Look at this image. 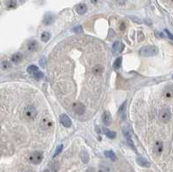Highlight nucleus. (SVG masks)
I'll return each instance as SVG.
<instances>
[{
	"mask_svg": "<svg viewBox=\"0 0 173 172\" xmlns=\"http://www.w3.org/2000/svg\"><path fill=\"white\" fill-rule=\"evenodd\" d=\"M124 48V45L120 41H116L113 45V49L114 52H120Z\"/></svg>",
	"mask_w": 173,
	"mask_h": 172,
	"instance_id": "ddd939ff",
	"label": "nucleus"
},
{
	"mask_svg": "<svg viewBox=\"0 0 173 172\" xmlns=\"http://www.w3.org/2000/svg\"><path fill=\"white\" fill-rule=\"evenodd\" d=\"M131 19H132L133 22H135V23H142V21L140 20L139 18H138V17H131Z\"/></svg>",
	"mask_w": 173,
	"mask_h": 172,
	"instance_id": "72a5a7b5",
	"label": "nucleus"
},
{
	"mask_svg": "<svg viewBox=\"0 0 173 172\" xmlns=\"http://www.w3.org/2000/svg\"><path fill=\"white\" fill-rule=\"evenodd\" d=\"M45 63H46V60L45 58H41L39 61V64L41 65L43 68H45Z\"/></svg>",
	"mask_w": 173,
	"mask_h": 172,
	"instance_id": "f704fd0d",
	"label": "nucleus"
},
{
	"mask_svg": "<svg viewBox=\"0 0 173 172\" xmlns=\"http://www.w3.org/2000/svg\"><path fill=\"white\" fill-rule=\"evenodd\" d=\"M125 29H126V24H124V23H122L121 26H120V29H121V30H124Z\"/></svg>",
	"mask_w": 173,
	"mask_h": 172,
	"instance_id": "4c0bfd02",
	"label": "nucleus"
},
{
	"mask_svg": "<svg viewBox=\"0 0 173 172\" xmlns=\"http://www.w3.org/2000/svg\"><path fill=\"white\" fill-rule=\"evenodd\" d=\"M60 122L64 127H67V128L70 127L71 126V124H72V121H71V119H70L69 117H68V115H66V114H62V115H61L60 116Z\"/></svg>",
	"mask_w": 173,
	"mask_h": 172,
	"instance_id": "423d86ee",
	"label": "nucleus"
},
{
	"mask_svg": "<svg viewBox=\"0 0 173 172\" xmlns=\"http://www.w3.org/2000/svg\"><path fill=\"white\" fill-rule=\"evenodd\" d=\"M163 149H164V146H163V143L160 141H158L155 143L154 144V151L157 155H159V154L162 153L163 151Z\"/></svg>",
	"mask_w": 173,
	"mask_h": 172,
	"instance_id": "1a4fd4ad",
	"label": "nucleus"
},
{
	"mask_svg": "<svg viewBox=\"0 0 173 172\" xmlns=\"http://www.w3.org/2000/svg\"><path fill=\"white\" fill-rule=\"evenodd\" d=\"M38 71V67H36V65H30V66L28 67L27 69V72L30 74V75H34L36 72Z\"/></svg>",
	"mask_w": 173,
	"mask_h": 172,
	"instance_id": "4be33fe9",
	"label": "nucleus"
},
{
	"mask_svg": "<svg viewBox=\"0 0 173 172\" xmlns=\"http://www.w3.org/2000/svg\"><path fill=\"white\" fill-rule=\"evenodd\" d=\"M80 158L82 160V162L84 164H86V163L89 161V155L88 153L85 151H82L80 152Z\"/></svg>",
	"mask_w": 173,
	"mask_h": 172,
	"instance_id": "6ab92c4d",
	"label": "nucleus"
},
{
	"mask_svg": "<svg viewBox=\"0 0 173 172\" xmlns=\"http://www.w3.org/2000/svg\"><path fill=\"white\" fill-rule=\"evenodd\" d=\"M165 32L167 34V35H168V37H169L170 39H171V40H173V35L171 33V32H170L169 30H168V29H165Z\"/></svg>",
	"mask_w": 173,
	"mask_h": 172,
	"instance_id": "c9c22d12",
	"label": "nucleus"
},
{
	"mask_svg": "<svg viewBox=\"0 0 173 172\" xmlns=\"http://www.w3.org/2000/svg\"><path fill=\"white\" fill-rule=\"evenodd\" d=\"M164 95L166 98H171L173 96V89L171 87H166L164 91Z\"/></svg>",
	"mask_w": 173,
	"mask_h": 172,
	"instance_id": "aec40b11",
	"label": "nucleus"
},
{
	"mask_svg": "<svg viewBox=\"0 0 173 172\" xmlns=\"http://www.w3.org/2000/svg\"><path fill=\"white\" fill-rule=\"evenodd\" d=\"M102 120L106 125H110L112 123V116L109 112L105 111L102 114Z\"/></svg>",
	"mask_w": 173,
	"mask_h": 172,
	"instance_id": "0eeeda50",
	"label": "nucleus"
},
{
	"mask_svg": "<svg viewBox=\"0 0 173 172\" xmlns=\"http://www.w3.org/2000/svg\"><path fill=\"white\" fill-rule=\"evenodd\" d=\"M73 31H74V33H81L83 31V29H82V26L81 25H78V26H76V27H74V29H73Z\"/></svg>",
	"mask_w": 173,
	"mask_h": 172,
	"instance_id": "c756f323",
	"label": "nucleus"
},
{
	"mask_svg": "<svg viewBox=\"0 0 173 172\" xmlns=\"http://www.w3.org/2000/svg\"><path fill=\"white\" fill-rule=\"evenodd\" d=\"M34 77H35V79L36 80H42L43 78V72H40V71H37L34 74Z\"/></svg>",
	"mask_w": 173,
	"mask_h": 172,
	"instance_id": "c85d7f7f",
	"label": "nucleus"
},
{
	"mask_svg": "<svg viewBox=\"0 0 173 172\" xmlns=\"http://www.w3.org/2000/svg\"><path fill=\"white\" fill-rule=\"evenodd\" d=\"M172 78H173V76H172Z\"/></svg>",
	"mask_w": 173,
	"mask_h": 172,
	"instance_id": "c03bdc74",
	"label": "nucleus"
},
{
	"mask_svg": "<svg viewBox=\"0 0 173 172\" xmlns=\"http://www.w3.org/2000/svg\"><path fill=\"white\" fill-rule=\"evenodd\" d=\"M91 2L93 3V4H97V3L99 2V0H91Z\"/></svg>",
	"mask_w": 173,
	"mask_h": 172,
	"instance_id": "ea45409f",
	"label": "nucleus"
},
{
	"mask_svg": "<svg viewBox=\"0 0 173 172\" xmlns=\"http://www.w3.org/2000/svg\"><path fill=\"white\" fill-rule=\"evenodd\" d=\"M99 172H110V170L107 166L101 165L99 167Z\"/></svg>",
	"mask_w": 173,
	"mask_h": 172,
	"instance_id": "7c9ffc66",
	"label": "nucleus"
},
{
	"mask_svg": "<svg viewBox=\"0 0 173 172\" xmlns=\"http://www.w3.org/2000/svg\"><path fill=\"white\" fill-rule=\"evenodd\" d=\"M76 10H77L78 14L83 15L86 12V10H87V7H86V5L85 4H80L78 6H77Z\"/></svg>",
	"mask_w": 173,
	"mask_h": 172,
	"instance_id": "2eb2a0df",
	"label": "nucleus"
},
{
	"mask_svg": "<svg viewBox=\"0 0 173 172\" xmlns=\"http://www.w3.org/2000/svg\"><path fill=\"white\" fill-rule=\"evenodd\" d=\"M103 71H104V67L102 66V65L98 64L93 68V73L94 75H101V74L103 73Z\"/></svg>",
	"mask_w": 173,
	"mask_h": 172,
	"instance_id": "dca6fc26",
	"label": "nucleus"
},
{
	"mask_svg": "<svg viewBox=\"0 0 173 172\" xmlns=\"http://www.w3.org/2000/svg\"><path fill=\"white\" fill-rule=\"evenodd\" d=\"M122 131H123L124 136L126 138V139H127V140H131V138H132V136H131V133H130L129 129L126 128V127H124L123 130H122Z\"/></svg>",
	"mask_w": 173,
	"mask_h": 172,
	"instance_id": "393cba45",
	"label": "nucleus"
},
{
	"mask_svg": "<svg viewBox=\"0 0 173 172\" xmlns=\"http://www.w3.org/2000/svg\"><path fill=\"white\" fill-rule=\"evenodd\" d=\"M22 60H23V55L21 54V53H19V52L14 54L12 55V57H11V61H12V62H14V63H19Z\"/></svg>",
	"mask_w": 173,
	"mask_h": 172,
	"instance_id": "4468645a",
	"label": "nucleus"
},
{
	"mask_svg": "<svg viewBox=\"0 0 173 172\" xmlns=\"http://www.w3.org/2000/svg\"><path fill=\"white\" fill-rule=\"evenodd\" d=\"M86 172H94V170L93 169H88V170H86Z\"/></svg>",
	"mask_w": 173,
	"mask_h": 172,
	"instance_id": "a19ab883",
	"label": "nucleus"
},
{
	"mask_svg": "<svg viewBox=\"0 0 173 172\" xmlns=\"http://www.w3.org/2000/svg\"><path fill=\"white\" fill-rule=\"evenodd\" d=\"M54 19H55V17H54V16L51 13H47L45 15V17H44V18H43V23L46 25L51 24L54 22Z\"/></svg>",
	"mask_w": 173,
	"mask_h": 172,
	"instance_id": "9b49d317",
	"label": "nucleus"
},
{
	"mask_svg": "<svg viewBox=\"0 0 173 172\" xmlns=\"http://www.w3.org/2000/svg\"><path fill=\"white\" fill-rule=\"evenodd\" d=\"M116 2L119 4H120V5H124V4H126V3L127 2V0H116Z\"/></svg>",
	"mask_w": 173,
	"mask_h": 172,
	"instance_id": "e433bc0d",
	"label": "nucleus"
},
{
	"mask_svg": "<svg viewBox=\"0 0 173 172\" xmlns=\"http://www.w3.org/2000/svg\"><path fill=\"white\" fill-rule=\"evenodd\" d=\"M23 115H24V118L27 120H32L36 117L37 111L34 106H28L25 107L24 111H23Z\"/></svg>",
	"mask_w": 173,
	"mask_h": 172,
	"instance_id": "f03ea898",
	"label": "nucleus"
},
{
	"mask_svg": "<svg viewBox=\"0 0 173 172\" xmlns=\"http://www.w3.org/2000/svg\"><path fill=\"white\" fill-rule=\"evenodd\" d=\"M159 119L165 123L171 119V112L168 108H164L159 112Z\"/></svg>",
	"mask_w": 173,
	"mask_h": 172,
	"instance_id": "20e7f679",
	"label": "nucleus"
},
{
	"mask_svg": "<svg viewBox=\"0 0 173 172\" xmlns=\"http://www.w3.org/2000/svg\"><path fill=\"white\" fill-rule=\"evenodd\" d=\"M102 131H103L106 134V136H107V138H114L116 137V133L114 132V131H109V130L107 128H103Z\"/></svg>",
	"mask_w": 173,
	"mask_h": 172,
	"instance_id": "a211bd4d",
	"label": "nucleus"
},
{
	"mask_svg": "<svg viewBox=\"0 0 173 172\" xmlns=\"http://www.w3.org/2000/svg\"><path fill=\"white\" fill-rule=\"evenodd\" d=\"M51 170H53L54 172H57L59 170V164L57 162H54L51 164Z\"/></svg>",
	"mask_w": 173,
	"mask_h": 172,
	"instance_id": "cd10ccee",
	"label": "nucleus"
},
{
	"mask_svg": "<svg viewBox=\"0 0 173 172\" xmlns=\"http://www.w3.org/2000/svg\"><path fill=\"white\" fill-rule=\"evenodd\" d=\"M1 67H2L3 70H7V69H10L11 65H10V62H7V61H3V62H1Z\"/></svg>",
	"mask_w": 173,
	"mask_h": 172,
	"instance_id": "a878e982",
	"label": "nucleus"
},
{
	"mask_svg": "<svg viewBox=\"0 0 173 172\" xmlns=\"http://www.w3.org/2000/svg\"><path fill=\"white\" fill-rule=\"evenodd\" d=\"M43 172H50V170H44V171H43Z\"/></svg>",
	"mask_w": 173,
	"mask_h": 172,
	"instance_id": "37998d69",
	"label": "nucleus"
},
{
	"mask_svg": "<svg viewBox=\"0 0 173 172\" xmlns=\"http://www.w3.org/2000/svg\"><path fill=\"white\" fill-rule=\"evenodd\" d=\"M122 64V57H119L115 60V62H113V68L115 69H120V67H121Z\"/></svg>",
	"mask_w": 173,
	"mask_h": 172,
	"instance_id": "5701e85b",
	"label": "nucleus"
},
{
	"mask_svg": "<svg viewBox=\"0 0 173 172\" xmlns=\"http://www.w3.org/2000/svg\"><path fill=\"white\" fill-rule=\"evenodd\" d=\"M52 125H53V123L49 118H43V120L41 121V127L43 129H44V130L51 128Z\"/></svg>",
	"mask_w": 173,
	"mask_h": 172,
	"instance_id": "6e6552de",
	"label": "nucleus"
},
{
	"mask_svg": "<svg viewBox=\"0 0 173 172\" xmlns=\"http://www.w3.org/2000/svg\"><path fill=\"white\" fill-rule=\"evenodd\" d=\"M27 48H28V50L30 52L36 51L37 48H38V42L36 41H30L28 43Z\"/></svg>",
	"mask_w": 173,
	"mask_h": 172,
	"instance_id": "9d476101",
	"label": "nucleus"
},
{
	"mask_svg": "<svg viewBox=\"0 0 173 172\" xmlns=\"http://www.w3.org/2000/svg\"><path fill=\"white\" fill-rule=\"evenodd\" d=\"M144 40V35H143V33L141 32V31H138V41H141Z\"/></svg>",
	"mask_w": 173,
	"mask_h": 172,
	"instance_id": "473e14b6",
	"label": "nucleus"
},
{
	"mask_svg": "<svg viewBox=\"0 0 173 172\" xmlns=\"http://www.w3.org/2000/svg\"><path fill=\"white\" fill-rule=\"evenodd\" d=\"M156 35H158V36H160V37H164V35L162 33H159V32L158 31H156Z\"/></svg>",
	"mask_w": 173,
	"mask_h": 172,
	"instance_id": "58836bf2",
	"label": "nucleus"
},
{
	"mask_svg": "<svg viewBox=\"0 0 173 172\" xmlns=\"http://www.w3.org/2000/svg\"><path fill=\"white\" fill-rule=\"evenodd\" d=\"M159 53V48L155 45H147L144 46L138 50V54L144 57H151L158 55Z\"/></svg>",
	"mask_w": 173,
	"mask_h": 172,
	"instance_id": "f257e3e1",
	"label": "nucleus"
},
{
	"mask_svg": "<svg viewBox=\"0 0 173 172\" xmlns=\"http://www.w3.org/2000/svg\"><path fill=\"white\" fill-rule=\"evenodd\" d=\"M29 162L33 164H39L43 160V153L40 151H35L29 155Z\"/></svg>",
	"mask_w": 173,
	"mask_h": 172,
	"instance_id": "7ed1b4c3",
	"label": "nucleus"
},
{
	"mask_svg": "<svg viewBox=\"0 0 173 172\" xmlns=\"http://www.w3.org/2000/svg\"><path fill=\"white\" fill-rule=\"evenodd\" d=\"M62 149H63V145L62 144H61V145H59L57 148H56V152H55V154H54V158H56V156H58L59 154L62 152Z\"/></svg>",
	"mask_w": 173,
	"mask_h": 172,
	"instance_id": "2f4dec72",
	"label": "nucleus"
},
{
	"mask_svg": "<svg viewBox=\"0 0 173 172\" xmlns=\"http://www.w3.org/2000/svg\"><path fill=\"white\" fill-rule=\"evenodd\" d=\"M72 108L74 112L75 113L79 114V115H82L85 112V106L82 103H80V102H74L73 104Z\"/></svg>",
	"mask_w": 173,
	"mask_h": 172,
	"instance_id": "39448f33",
	"label": "nucleus"
},
{
	"mask_svg": "<svg viewBox=\"0 0 173 172\" xmlns=\"http://www.w3.org/2000/svg\"><path fill=\"white\" fill-rule=\"evenodd\" d=\"M105 156L107 157V158H109V159L112 160H116V155L114 154V152L113 151H105Z\"/></svg>",
	"mask_w": 173,
	"mask_h": 172,
	"instance_id": "412c9836",
	"label": "nucleus"
},
{
	"mask_svg": "<svg viewBox=\"0 0 173 172\" xmlns=\"http://www.w3.org/2000/svg\"><path fill=\"white\" fill-rule=\"evenodd\" d=\"M23 172H33L31 170H29V169H28V170H25Z\"/></svg>",
	"mask_w": 173,
	"mask_h": 172,
	"instance_id": "79ce46f5",
	"label": "nucleus"
},
{
	"mask_svg": "<svg viewBox=\"0 0 173 172\" xmlns=\"http://www.w3.org/2000/svg\"><path fill=\"white\" fill-rule=\"evenodd\" d=\"M137 163L138 164V165L142 166V167H146V168H148V167L151 166L150 163H149L145 158H142V157H139V158H137Z\"/></svg>",
	"mask_w": 173,
	"mask_h": 172,
	"instance_id": "f8f14e48",
	"label": "nucleus"
},
{
	"mask_svg": "<svg viewBox=\"0 0 173 172\" xmlns=\"http://www.w3.org/2000/svg\"><path fill=\"white\" fill-rule=\"evenodd\" d=\"M50 38V34L49 33V32H47V31H44V32H43V34L41 35V39L43 41H44V42H46V41H49V39Z\"/></svg>",
	"mask_w": 173,
	"mask_h": 172,
	"instance_id": "b1692460",
	"label": "nucleus"
},
{
	"mask_svg": "<svg viewBox=\"0 0 173 172\" xmlns=\"http://www.w3.org/2000/svg\"><path fill=\"white\" fill-rule=\"evenodd\" d=\"M126 102L125 101L120 106V107L119 108V114H120V116L122 118H124L125 116H126Z\"/></svg>",
	"mask_w": 173,
	"mask_h": 172,
	"instance_id": "f3484780",
	"label": "nucleus"
},
{
	"mask_svg": "<svg viewBox=\"0 0 173 172\" xmlns=\"http://www.w3.org/2000/svg\"><path fill=\"white\" fill-rule=\"evenodd\" d=\"M6 4L8 8L10 9L14 8V7H16V5H17V0H9L8 2L6 3Z\"/></svg>",
	"mask_w": 173,
	"mask_h": 172,
	"instance_id": "bb28decb",
	"label": "nucleus"
}]
</instances>
